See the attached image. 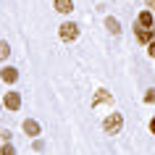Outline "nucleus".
Instances as JSON below:
<instances>
[{"label": "nucleus", "instance_id": "6", "mask_svg": "<svg viewBox=\"0 0 155 155\" xmlns=\"http://www.w3.org/2000/svg\"><path fill=\"white\" fill-rule=\"evenodd\" d=\"M24 134H29V137H37V134H40V124L32 121V118H26V121H24Z\"/></svg>", "mask_w": 155, "mask_h": 155}, {"label": "nucleus", "instance_id": "3", "mask_svg": "<svg viewBox=\"0 0 155 155\" xmlns=\"http://www.w3.org/2000/svg\"><path fill=\"white\" fill-rule=\"evenodd\" d=\"M134 34H137V40L142 42V45H150V42H153V29H147V26H142V24L134 26Z\"/></svg>", "mask_w": 155, "mask_h": 155}, {"label": "nucleus", "instance_id": "9", "mask_svg": "<svg viewBox=\"0 0 155 155\" xmlns=\"http://www.w3.org/2000/svg\"><path fill=\"white\" fill-rule=\"evenodd\" d=\"M71 8H74L71 0H55V11H61V13H68Z\"/></svg>", "mask_w": 155, "mask_h": 155}, {"label": "nucleus", "instance_id": "10", "mask_svg": "<svg viewBox=\"0 0 155 155\" xmlns=\"http://www.w3.org/2000/svg\"><path fill=\"white\" fill-rule=\"evenodd\" d=\"M105 26H108V32H110V34H118V32H121V26H118L116 18H105Z\"/></svg>", "mask_w": 155, "mask_h": 155}, {"label": "nucleus", "instance_id": "4", "mask_svg": "<svg viewBox=\"0 0 155 155\" xmlns=\"http://www.w3.org/2000/svg\"><path fill=\"white\" fill-rule=\"evenodd\" d=\"M3 105L8 108V110H18V108H21V95H18V92H8V95L3 97Z\"/></svg>", "mask_w": 155, "mask_h": 155}, {"label": "nucleus", "instance_id": "15", "mask_svg": "<svg viewBox=\"0 0 155 155\" xmlns=\"http://www.w3.org/2000/svg\"><path fill=\"white\" fill-rule=\"evenodd\" d=\"M150 131H153V134H155V118H153V121H150Z\"/></svg>", "mask_w": 155, "mask_h": 155}, {"label": "nucleus", "instance_id": "5", "mask_svg": "<svg viewBox=\"0 0 155 155\" xmlns=\"http://www.w3.org/2000/svg\"><path fill=\"white\" fill-rule=\"evenodd\" d=\"M110 100H113V97H110V92H108V90H97V92H95V97H92V108L100 105V103H110Z\"/></svg>", "mask_w": 155, "mask_h": 155}, {"label": "nucleus", "instance_id": "12", "mask_svg": "<svg viewBox=\"0 0 155 155\" xmlns=\"http://www.w3.org/2000/svg\"><path fill=\"white\" fill-rule=\"evenodd\" d=\"M0 155H16V147H13V145H3Z\"/></svg>", "mask_w": 155, "mask_h": 155}, {"label": "nucleus", "instance_id": "1", "mask_svg": "<svg viewBox=\"0 0 155 155\" xmlns=\"http://www.w3.org/2000/svg\"><path fill=\"white\" fill-rule=\"evenodd\" d=\"M121 126H124V116L121 113H110L105 121H103V129H105L108 134H118Z\"/></svg>", "mask_w": 155, "mask_h": 155}, {"label": "nucleus", "instance_id": "16", "mask_svg": "<svg viewBox=\"0 0 155 155\" xmlns=\"http://www.w3.org/2000/svg\"><path fill=\"white\" fill-rule=\"evenodd\" d=\"M153 32H155V21H153Z\"/></svg>", "mask_w": 155, "mask_h": 155}, {"label": "nucleus", "instance_id": "8", "mask_svg": "<svg viewBox=\"0 0 155 155\" xmlns=\"http://www.w3.org/2000/svg\"><path fill=\"white\" fill-rule=\"evenodd\" d=\"M0 76H3V82L13 84V82L18 79V71H16V68H3V71H0Z\"/></svg>", "mask_w": 155, "mask_h": 155}, {"label": "nucleus", "instance_id": "7", "mask_svg": "<svg viewBox=\"0 0 155 155\" xmlns=\"http://www.w3.org/2000/svg\"><path fill=\"white\" fill-rule=\"evenodd\" d=\"M153 21H155V16L150 13V11H142V13H139V18H137V24L147 26V29H153Z\"/></svg>", "mask_w": 155, "mask_h": 155}, {"label": "nucleus", "instance_id": "14", "mask_svg": "<svg viewBox=\"0 0 155 155\" xmlns=\"http://www.w3.org/2000/svg\"><path fill=\"white\" fill-rule=\"evenodd\" d=\"M147 53H150V55H153V58H155V40H153V42H150V45H147Z\"/></svg>", "mask_w": 155, "mask_h": 155}, {"label": "nucleus", "instance_id": "17", "mask_svg": "<svg viewBox=\"0 0 155 155\" xmlns=\"http://www.w3.org/2000/svg\"><path fill=\"white\" fill-rule=\"evenodd\" d=\"M153 8H155V3H153Z\"/></svg>", "mask_w": 155, "mask_h": 155}, {"label": "nucleus", "instance_id": "2", "mask_svg": "<svg viewBox=\"0 0 155 155\" xmlns=\"http://www.w3.org/2000/svg\"><path fill=\"white\" fill-rule=\"evenodd\" d=\"M58 34H61V40L71 42V40H76V37H79V26H76V24H71V21H66V24H61Z\"/></svg>", "mask_w": 155, "mask_h": 155}, {"label": "nucleus", "instance_id": "13", "mask_svg": "<svg viewBox=\"0 0 155 155\" xmlns=\"http://www.w3.org/2000/svg\"><path fill=\"white\" fill-rule=\"evenodd\" d=\"M145 103H155V90H147L145 92Z\"/></svg>", "mask_w": 155, "mask_h": 155}, {"label": "nucleus", "instance_id": "11", "mask_svg": "<svg viewBox=\"0 0 155 155\" xmlns=\"http://www.w3.org/2000/svg\"><path fill=\"white\" fill-rule=\"evenodd\" d=\"M8 53H11V48H8L3 40H0V61H5V58H8Z\"/></svg>", "mask_w": 155, "mask_h": 155}]
</instances>
